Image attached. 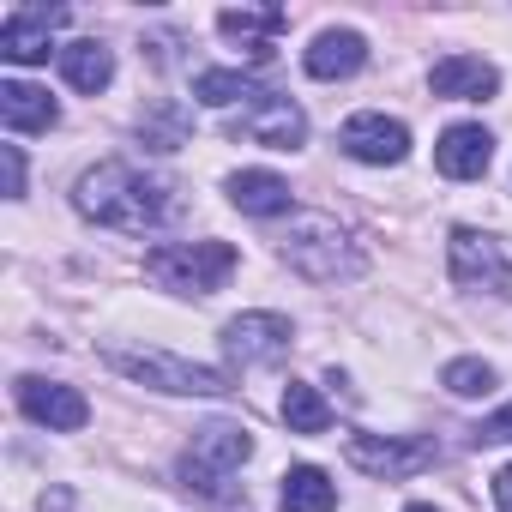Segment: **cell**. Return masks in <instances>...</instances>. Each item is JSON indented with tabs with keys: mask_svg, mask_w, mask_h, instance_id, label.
<instances>
[{
	"mask_svg": "<svg viewBox=\"0 0 512 512\" xmlns=\"http://www.w3.org/2000/svg\"><path fill=\"white\" fill-rule=\"evenodd\" d=\"M19 410H25L31 422L55 428V434H79V428L91 422V404H85L73 386L43 380V374H25V380H19Z\"/></svg>",
	"mask_w": 512,
	"mask_h": 512,
	"instance_id": "obj_10",
	"label": "cell"
},
{
	"mask_svg": "<svg viewBox=\"0 0 512 512\" xmlns=\"http://www.w3.org/2000/svg\"><path fill=\"white\" fill-rule=\"evenodd\" d=\"M253 458V434L241 422H205L193 428V446L181 458V488H199L211 500H223V482Z\"/></svg>",
	"mask_w": 512,
	"mask_h": 512,
	"instance_id": "obj_4",
	"label": "cell"
},
{
	"mask_svg": "<svg viewBox=\"0 0 512 512\" xmlns=\"http://www.w3.org/2000/svg\"><path fill=\"white\" fill-rule=\"evenodd\" d=\"M229 133L247 139V145H266V151H302V139H308V115H302V103L266 91L260 103H247V109L229 121Z\"/></svg>",
	"mask_w": 512,
	"mask_h": 512,
	"instance_id": "obj_7",
	"label": "cell"
},
{
	"mask_svg": "<svg viewBox=\"0 0 512 512\" xmlns=\"http://www.w3.org/2000/svg\"><path fill=\"white\" fill-rule=\"evenodd\" d=\"M73 205H79V217H91L103 229L145 235V229H157L169 217V181L145 175L139 163H97V169L79 175Z\"/></svg>",
	"mask_w": 512,
	"mask_h": 512,
	"instance_id": "obj_1",
	"label": "cell"
},
{
	"mask_svg": "<svg viewBox=\"0 0 512 512\" xmlns=\"http://www.w3.org/2000/svg\"><path fill=\"white\" fill-rule=\"evenodd\" d=\"M284 422H290V434H326L332 428V404L314 392V386H284Z\"/></svg>",
	"mask_w": 512,
	"mask_h": 512,
	"instance_id": "obj_21",
	"label": "cell"
},
{
	"mask_svg": "<svg viewBox=\"0 0 512 512\" xmlns=\"http://www.w3.org/2000/svg\"><path fill=\"white\" fill-rule=\"evenodd\" d=\"M404 512H434V506H404Z\"/></svg>",
	"mask_w": 512,
	"mask_h": 512,
	"instance_id": "obj_28",
	"label": "cell"
},
{
	"mask_svg": "<svg viewBox=\"0 0 512 512\" xmlns=\"http://www.w3.org/2000/svg\"><path fill=\"white\" fill-rule=\"evenodd\" d=\"M344 458L374 482H404V476H422L428 464H440V446L422 434H350Z\"/></svg>",
	"mask_w": 512,
	"mask_h": 512,
	"instance_id": "obj_6",
	"label": "cell"
},
{
	"mask_svg": "<svg viewBox=\"0 0 512 512\" xmlns=\"http://www.w3.org/2000/svg\"><path fill=\"white\" fill-rule=\"evenodd\" d=\"M229 199L247 217H278V211H290V181L272 169H241V175H229Z\"/></svg>",
	"mask_w": 512,
	"mask_h": 512,
	"instance_id": "obj_18",
	"label": "cell"
},
{
	"mask_svg": "<svg viewBox=\"0 0 512 512\" xmlns=\"http://www.w3.org/2000/svg\"><path fill=\"white\" fill-rule=\"evenodd\" d=\"M284 260H290L308 284L362 278V247L350 241L344 223H332V217H320V211H308V217L290 223V235H284Z\"/></svg>",
	"mask_w": 512,
	"mask_h": 512,
	"instance_id": "obj_2",
	"label": "cell"
},
{
	"mask_svg": "<svg viewBox=\"0 0 512 512\" xmlns=\"http://www.w3.org/2000/svg\"><path fill=\"white\" fill-rule=\"evenodd\" d=\"M488 163H494V139H488V127L458 121V127H446L440 145H434V169H440L446 181H476V175H488Z\"/></svg>",
	"mask_w": 512,
	"mask_h": 512,
	"instance_id": "obj_13",
	"label": "cell"
},
{
	"mask_svg": "<svg viewBox=\"0 0 512 512\" xmlns=\"http://www.w3.org/2000/svg\"><path fill=\"white\" fill-rule=\"evenodd\" d=\"M500 440H512V404H500L494 416L476 422V446H500Z\"/></svg>",
	"mask_w": 512,
	"mask_h": 512,
	"instance_id": "obj_25",
	"label": "cell"
},
{
	"mask_svg": "<svg viewBox=\"0 0 512 512\" xmlns=\"http://www.w3.org/2000/svg\"><path fill=\"white\" fill-rule=\"evenodd\" d=\"M452 284L458 290H494L512 296V260L506 247L482 229H452Z\"/></svg>",
	"mask_w": 512,
	"mask_h": 512,
	"instance_id": "obj_8",
	"label": "cell"
},
{
	"mask_svg": "<svg viewBox=\"0 0 512 512\" xmlns=\"http://www.w3.org/2000/svg\"><path fill=\"white\" fill-rule=\"evenodd\" d=\"M139 139H145L151 151H175V145H187V115H181L175 103H157V109L139 115Z\"/></svg>",
	"mask_w": 512,
	"mask_h": 512,
	"instance_id": "obj_23",
	"label": "cell"
},
{
	"mask_svg": "<svg viewBox=\"0 0 512 512\" xmlns=\"http://www.w3.org/2000/svg\"><path fill=\"white\" fill-rule=\"evenodd\" d=\"M362 61H368L362 31H320L314 49L302 55V67H308L314 79H350V73H362Z\"/></svg>",
	"mask_w": 512,
	"mask_h": 512,
	"instance_id": "obj_17",
	"label": "cell"
},
{
	"mask_svg": "<svg viewBox=\"0 0 512 512\" xmlns=\"http://www.w3.org/2000/svg\"><path fill=\"white\" fill-rule=\"evenodd\" d=\"M494 506H500V512H512V464H506V470H494Z\"/></svg>",
	"mask_w": 512,
	"mask_h": 512,
	"instance_id": "obj_27",
	"label": "cell"
},
{
	"mask_svg": "<svg viewBox=\"0 0 512 512\" xmlns=\"http://www.w3.org/2000/svg\"><path fill=\"white\" fill-rule=\"evenodd\" d=\"M193 97H199V103H211V109H229V103H241V109H247V103H260L266 91L253 85L247 73H199V79H193Z\"/></svg>",
	"mask_w": 512,
	"mask_h": 512,
	"instance_id": "obj_22",
	"label": "cell"
},
{
	"mask_svg": "<svg viewBox=\"0 0 512 512\" xmlns=\"http://www.w3.org/2000/svg\"><path fill=\"white\" fill-rule=\"evenodd\" d=\"M217 31L241 37L247 61H272V37L284 31V7H229V13H217Z\"/></svg>",
	"mask_w": 512,
	"mask_h": 512,
	"instance_id": "obj_16",
	"label": "cell"
},
{
	"mask_svg": "<svg viewBox=\"0 0 512 512\" xmlns=\"http://www.w3.org/2000/svg\"><path fill=\"white\" fill-rule=\"evenodd\" d=\"M440 386H446L452 398H482V392L494 386V368H488V362H476V356H458V362H446Z\"/></svg>",
	"mask_w": 512,
	"mask_h": 512,
	"instance_id": "obj_24",
	"label": "cell"
},
{
	"mask_svg": "<svg viewBox=\"0 0 512 512\" xmlns=\"http://www.w3.org/2000/svg\"><path fill=\"white\" fill-rule=\"evenodd\" d=\"M0 121H7V133H49L61 121V109H55V97L43 85L0 79Z\"/></svg>",
	"mask_w": 512,
	"mask_h": 512,
	"instance_id": "obj_15",
	"label": "cell"
},
{
	"mask_svg": "<svg viewBox=\"0 0 512 512\" xmlns=\"http://www.w3.org/2000/svg\"><path fill=\"white\" fill-rule=\"evenodd\" d=\"M0 163H7V199H25V151L0 145Z\"/></svg>",
	"mask_w": 512,
	"mask_h": 512,
	"instance_id": "obj_26",
	"label": "cell"
},
{
	"mask_svg": "<svg viewBox=\"0 0 512 512\" xmlns=\"http://www.w3.org/2000/svg\"><path fill=\"white\" fill-rule=\"evenodd\" d=\"M67 25V7H13L0 19V55L13 67H37L49 61V37Z\"/></svg>",
	"mask_w": 512,
	"mask_h": 512,
	"instance_id": "obj_9",
	"label": "cell"
},
{
	"mask_svg": "<svg viewBox=\"0 0 512 512\" xmlns=\"http://www.w3.org/2000/svg\"><path fill=\"white\" fill-rule=\"evenodd\" d=\"M338 145L356 157V163H404L410 157V127L404 121H392V115H350L344 127H338Z\"/></svg>",
	"mask_w": 512,
	"mask_h": 512,
	"instance_id": "obj_12",
	"label": "cell"
},
{
	"mask_svg": "<svg viewBox=\"0 0 512 512\" xmlns=\"http://www.w3.org/2000/svg\"><path fill=\"white\" fill-rule=\"evenodd\" d=\"M109 368L115 374H127V380H139V386H151V392H175V398H217V392H229V374H217V368H199V362H181V356H169V350H109Z\"/></svg>",
	"mask_w": 512,
	"mask_h": 512,
	"instance_id": "obj_5",
	"label": "cell"
},
{
	"mask_svg": "<svg viewBox=\"0 0 512 512\" xmlns=\"http://www.w3.org/2000/svg\"><path fill=\"white\" fill-rule=\"evenodd\" d=\"M428 91L434 97H452V103H482V97L500 91V73L488 61H476V55H446V61H434Z\"/></svg>",
	"mask_w": 512,
	"mask_h": 512,
	"instance_id": "obj_14",
	"label": "cell"
},
{
	"mask_svg": "<svg viewBox=\"0 0 512 512\" xmlns=\"http://www.w3.org/2000/svg\"><path fill=\"white\" fill-rule=\"evenodd\" d=\"M338 506V488L320 464H296L284 476V512H332Z\"/></svg>",
	"mask_w": 512,
	"mask_h": 512,
	"instance_id": "obj_20",
	"label": "cell"
},
{
	"mask_svg": "<svg viewBox=\"0 0 512 512\" xmlns=\"http://www.w3.org/2000/svg\"><path fill=\"white\" fill-rule=\"evenodd\" d=\"M290 320L284 314H235L223 326V350L241 362V368H260V362H278L290 350Z\"/></svg>",
	"mask_w": 512,
	"mask_h": 512,
	"instance_id": "obj_11",
	"label": "cell"
},
{
	"mask_svg": "<svg viewBox=\"0 0 512 512\" xmlns=\"http://www.w3.org/2000/svg\"><path fill=\"white\" fill-rule=\"evenodd\" d=\"M229 272H235L229 241H169V247L145 253V278L175 296H211V290H223Z\"/></svg>",
	"mask_w": 512,
	"mask_h": 512,
	"instance_id": "obj_3",
	"label": "cell"
},
{
	"mask_svg": "<svg viewBox=\"0 0 512 512\" xmlns=\"http://www.w3.org/2000/svg\"><path fill=\"white\" fill-rule=\"evenodd\" d=\"M61 73H67L73 91H91V97H97V91L115 79V55L85 37V43H67V49H61Z\"/></svg>",
	"mask_w": 512,
	"mask_h": 512,
	"instance_id": "obj_19",
	"label": "cell"
}]
</instances>
